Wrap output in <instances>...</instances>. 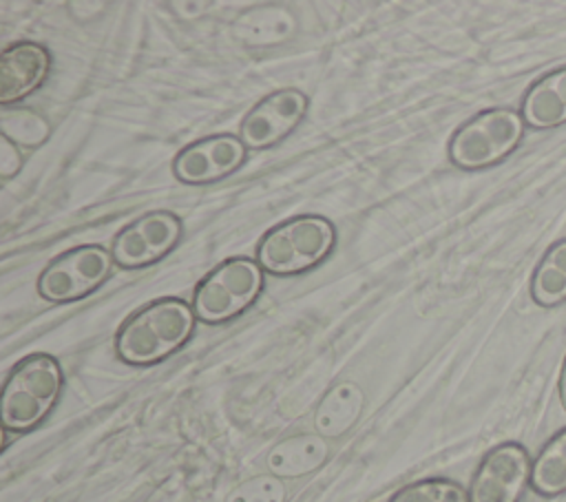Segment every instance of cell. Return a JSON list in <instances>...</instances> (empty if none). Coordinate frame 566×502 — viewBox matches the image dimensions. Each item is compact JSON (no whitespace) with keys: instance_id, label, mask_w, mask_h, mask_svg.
Listing matches in <instances>:
<instances>
[{"instance_id":"cell-1","label":"cell","mask_w":566,"mask_h":502,"mask_svg":"<svg viewBox=\"0 0 566 502\" xmlns=\"http://www.w3.org/2000/svg\"><path fill=\"white\" fill-rule=\"evenodd\" d=\"M195 310L179 296H161L135 310L115 334V354L133 367H148L181 349L195 332Z\"/></svg>"},{"instance_id":"cell-2","label":"cell","mask_w":566,"mask_h":502,"mask_svg":"<svg viewBox=\"0 0 566 502\" xmlns=\"http://www.w3.org/2000/svg\"><path fill=\"white\" fill-rule=\"evenodd\" d=\"M62 385V367L51 354L35 352L20 358L7 374L0 396L4 431L27 433L35 429L55 407Z\"/></svg>"},{"instance_id":"cell-3","label":"cell","mask_w":566,"mask_h":502,"mask_svg":"<svg viewBox=\"0 0 566 502\" xmlns=\"http://www.w3.org/2000/svg\"><path fill=\"white\" fill-rule=\"evenodd\" d=\"M336 245V228L321 215H296L272 226L256 245V263L274 276L310 272L329 257Z\"/></svg>"},{"instance_id":"cell-4","label":"cell","mask_w":566,"mask_h":502,"mask_svg":"<svg viewBox=\"0 0 566 502\" xmlns=\"http://www.w3.org/2000/svg\"><path fill=\"white\" fill-rule=\"evenodd\" d=\"M524 119L509 106L475 113L449 139V161L460 170H486L504 161L524 139Z\"/></svg>"},{"instance_id":"cell-5","label":"cell","mask_w":566,"mask_h":502,"mask_svg":"<svg viewBox=\"0 0 566 502\" xmlns=\"http://www.w3.org/2000/svg\"><path fill=\"white\" fill-rule=\"evenodd\" d=\"M263 290V268L250 257H230L214 265L192 292L197 321L221 325L241 316Z\"/></svg>"},{"instance_id":"cell-6","label":"cell","mask_w":566,"mask_h":502,"mask_svg":"<svg viewBox=\"0 0 566 502\" xmlns=\"http://www.w3.org/2000/svg\"><path fill=\"white\" fill-rule=\"evenodd\" d=\"M113 263L111 250L99 243L75 245L44 265L35 290L49 303L80 301L106 283Z\"/></svg>"},{"instance_id":"cell-7","label":"cell","mask_w":566,"mask_h":502,"mask_svg":"<svg viewBox=\"0 0 566 502\" xmlns=\"http://www.w3.org/2000/svg\"><path fill=\"white\" fill-rule=\"evenodd\" d=\"M184 223L170 210H150L126 223L111 241L113 261L124 270H139L161 261L181 241Z\"/></svg>"},{"instance_id":"cell-8","label":"cell","mask_w":566,"mask_h":502,"mask_svg":"<svg viewBox=\"0 0 566 502\" xmlns=\"http://www.w3.org/2000/svg\"><path fill=\"white\" fill-rule=\"evenodd\" d=\"M533 460L524 445L502 442L489 449L469 482V502H520L531 484Z\"/></svg>"},{"instance_id":"cell-9","label":"cell","mask_w":566,"mask_h":502,"mask_svg":"<svg viewBox=\"0 0 566 502\" xmlns=\"http://www.w3.org/2000/svg\"><path fill=\"white\" fill-rule=\"evenodd\" d=\"M310 100L298 88H279L261 97L241 119L239 137L248 150H265L283 142L307 115Z\"/></svg>"},{"instance_id":"cell-10","label":"cell","mask_w":566,"mask_h":502,"mask_svg":"<svg viewBox=\"0 0 566 502\" xmlns=\"http://www.w3.org/2000/svg\"><path fill=\"white\" fill-rule=\"evenodd\" d=\"M248 157L241 137L230 133L206 135L184 146L172 159V175L188 186H206L237 172Z\"/></svg>"},{"instance_id":"cell-11","label":"cell","mask_w":566,"mask_h":502,"mask_svg":"<svg viewBox=\"0 0 566 502\" xmlns=\"http://www.w3.org/2000/svg\"><path fill=\"white\" fill-rule=\"evenodd\" d=\"M51 71L46 46L20 40L9 44L0 55V104L11 106L40 88Z\"/></svg>"},{"instance_id":"cell-12","label":"cell","mask_w":566,"mask_h":502,"mask_svg":"<svg viewBox=\"0 0 566 502\" xmlns=\"http://www.w3.org/2000/svg\"><path fill=\"white\" fill-rule=\"evenodd\" d=\"M520 115L535 130L566 124V64L537 77L520 102Z\"/></svg>"},{"instance_id":"cell-13","label":"cell","mask_w":566,"mask_h":502,"mask_svg":"<svg viewBox=\"0 0 566 502\" xmlns=\"http://www.w3.org/2000/svg\"><path fill=\"white\" fill-rule=\"evenodd\" d=\"M296 29H298L296 15L283 4L250 7L241 11L230 27L232 35L241 44L254 46V49L283 44L296 33Z\"/></svg>"},{"instance_id":"cell-14","label":"cell","mask_w":566,"mask_h":502,"mask_svg":"<svg viewBox=\"0 0 566 502\" xmlns=\"http://www.w3.org/2000/svg\"><path fill=\"white\" fill-rule=\"evenodd\" d=\"M329 456L327 440L318 433H296L290 436L281 442H276L265 464L272 475L279 478H301L307 475L325 464Z\"/></svg>"},{"instance_id":"cell-15","label":"cell","mask_w":566,"mask_h":502,"mask_svg":"<svg viewBox=\"0 0 566 502\" xmlns=\"http://www.w3.org/2000/svg\"><path fill=\"white\" fill-rule=\"evenodd\" d=\"M365 407L363 389L352 380L332 385L314 411V429L323 438L345 436L360 418Z\"/></svg>"},{"instance_id":"cell-16","label":"cell","mask_w":566,"mask_h":502,"mask_svg":"<svg viewBox=\"0 0 566 502\" xmlns=\"http://www.w3.org/2000/svg\"><path fill=\"white\" fill-rule=\"evenodd\" d=\"M528 292L533 303L544 310L566 303V239L546 248L533 270Z\"/></svg>"},{"instance_id":"cell-17","label":"cell","mask_w":566,"mask_h":502,"mask_svg":"<svg viewBox=\"0 0 566 502\" xmlns=\"http://www.w3.org/2000/svg\"><path fill=\"white\" fill-rule=\"evenodd\" d=\"M531 487L542 498L566 493V427L551 436L531 467Z\"/></svg>"},{"instance_id":"cell-18","label":"cell","mask_w":566,"mask_h":502,"mask_svg":"<svg viewBox=\"0 0 566 502\" xmlns=\"http://www.w3.org/2000/svg\"><path fill=\"white\" fill-rule=\"evenodd\" d=\"M0 130L18 146H40L46 142L51 126L49 122L27 106H4L0 117Z\"/></svg>"},{"instance_id":"cell-19","label":"cell","mask_w":566,"mask_h":502,"mask_svg":"<svg viewBox=\"0 0 566 502\" xmlns=\"http://www.w3.org/2000/svg\"><path fill=\"white\" fill-rule=\"evenodd\" d=\"M389 502H469V491L449 478H424L398 489Z\"/></svg>"},{"instance_id":"cell-20","label":"cell","mask_w":566,"mask_h":502,"mask_svg":"<svg viewBox=\"0 0 566 502\" xmlns=\"http://www.w3.org/2000/svg\"><path fill=\"white\" fill-rule=\"evenodd\" d=\"M287 487L283 478L272 473H261L239 482L223 502H285Z\"/></svg>"},{"instance_id":"cell-21","label":"cell","mask_w":566,"mask_h":502,"mask_svg":"<svg viewBox=\"0 0 566 502\" xmlns=\"http://www.w3.org/2000/svg\"><path fill=\"white\" fill-rule=\"evenodd\" d=\"M22 161H24V157H22L18 144H13L9 137L0 135V177L11 179L13 175H18L22 168Z\"/></svg>"},{"instance_id":"cell-22","label":"cell","mask_w":566,"mask_h":502,"mask_svg":"<svg viewBox=\"0 0 566 502\" xmlns=\"http://www.w3.org/2000/svg\"><path fill=\"white\" fill-rule=\"evenodd\" d=\"M557 394H559V402L566 411V356L562 360V369H559V380H557Z\"/></svg>"}]
</instances>
